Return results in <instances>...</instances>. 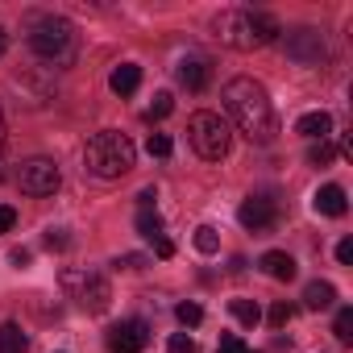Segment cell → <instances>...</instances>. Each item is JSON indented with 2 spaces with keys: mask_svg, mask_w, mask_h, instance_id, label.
<instances>
[{
  "mask_svg": "<svg viewBox=\"0 0 353 353\" xmlns=\"http://www.w3.org/2000/svg\"><path fill=\"white\" fill-rule=\"evenodd\" d=\"M225 108L237 125V133L254 145H270L279 137V112L266 96V88L250 75H237L225 83Z\"/></svg>",
  "mask_w": 353,
  "mask_h": 353,
  "instance_id": "cell-1",
  "label": "cell"
},
{
  "mask_svg": "<svg viewBox=\"0 0 353 353\" xmlns=\"http://www.w3.org/2000/svg\"><path fill=\"white\" fill-rule=\"evenodd\" d=\"M279 21L270 13H254V9H225L212 17V38L233 46V50H262L279 38Z\"/></svg>",
  "mask_w": 353,
  "mask_h": 353,
  "instance_id": "cell-2",
  "label": "cell"
},
{
  "mask_svg": "<svg viewBox=\"0 0 353 353\" xmlns=\"http://www.w3.org/2000/svg\"><path fill=\"white\" fill-rule=\"evenodd\" d=\"M133 162H137V150L117 129H104L83 145V166L96 174V179H121V174L133 170Z\"/></svg>",
  "mask_w": 353,
  "mask_h": 353,
  "instance_id": "cell-3",
  "label": "cell"
},
{
  "mask_svg": "<svg viewBox=\"0 0 353 353\" xmlns=\"http://www.w3.org/2000/svg\"><path fill=\"white\" fill-rule=\"evenodd\" d=\"M30 46L42 63L50 67H71L79 54V34L67 17H38L30 30Z\"/></svg>",
  "mask_w": 353,
  "mask_h": 353,
  "instance_id": "cell-4",
  "label": "cell"
},
{
  "mask_svg": "<svg viewBox=\"0 0 353 353\" xmlns=\"http://www.w3.org/2000/svg\"><path fill=\"white\" fill-rule=\"evenodd\" d=\"M188 137H192V150L208 162H221L233 145V133H229V121L221 112H196L188 121Z\"/></svg>",
  "mask_w": 353,
  "mask_h": 353,
  "instance_id": "cell-5",
  "label": "cell"
},
{
  "mask_svg": "<svg viewBox=\"0 0 353 353\" xmlns=\"http://www.w3.org/2000/svg\"><path fill=\"white\" fill-rule=\"evenodd\" d=\"M63 291H67L83 312H104L108 299H112L108 283H104L100 274H92V270H63Z\"/></svg>",
  "mask_w": 353,
  "mask_h": 353,
  "instance_id": "cell-6",
  "label": "cell"
},
{
  "mask_svg": "<svg viewBox=\"0 0 353 353\" xmlns=\"http://www.w3.org/2000/svg\"><path fill=\"white\" fill-rule=\"evenodd\" d=\"M283 50H287V59H291V63H299V67H320V63H324V54H328L324 34H320V30H312V26L291 30V34L283 38Z\"/></svg>",
  "mask_w": 353,
  "mask_h": 353,
  "instance_id": "cell-7",
  "label": "cell"
},
{
  "mask_svg": "<svg viewBox=\"0 0 353 353\" xmlns=\"http://www.w3.org/2000/svg\"><path fill=\"white\" fill-rule=\"evenodd\" d=\"M17 183H21L26 196H54L59 183H63V174H59V166L50 158H30L17 170Z\"/></svg>",
  "mask_w": 353,
  "mask_h": 353,
  "instance_id": "cell-8",
  "label": "cell"
},
{
  "mask_svg": "<svg viewBox=\"0 0 353 353\" xmlns=\"http://www.w3.org/2000/svg\"><path fill=\"white\" fill-rule=\"evenodd\" d=\"M237 221H241V229H250V233H270V229L279 225V208H274L270 196H250V200L237 208Z\"/></svg>",
  "mask_w": 353,
  "mask_h": 353,
  "instance_id": "cell-9",
  "label": "cell"
},
{
  "mask_svg": "<svg viewBox=\"0 0 353 353\" xmlns=\"http://www.w3.org/2000/svg\"><path fill=\"white\" fill-rule=\"evenodd\" d=\"M145 341H150L145 320H121L108 328V353H141Z\"/></svg>",
  "mask_w": 353,
  "mask_h": 353,
  "instance_id": "cell-10",
  "label": "cell"
},
{
  "mask_svg": "<svg viewBox=\"0 0 353 353\" xmlns=\"http://www.w3.org/2000/svg\"><path fill=\"white\" fill-rule=\"evenodd\" d=\"M179 83L188 88V92H204L208 88V79H212V67H208V59H200V54H188L183 63H179Z\"/></svg>",
  "mask_w": 353,
  "mask_h": 353,
  "instance_id": "cell-11",
  "label": "cell"
},
{
  "mask_svg": "<svg viewBox=\"0 0 353 353\" xmlns=\"http://www.w3.org/2000/svg\"><path fill=\"white\" fill-rule=\"evenodd\" d=\"M258 266H262L274 283H291V279H295V270H299V266H295V258H291V254H283V250H266V254L258 258Z\"/></svg>",
  "mask_w": 353,
  "mask_h": 353,
  "instance_id": "cell-12",
  "label": "cell"
},
{
  "mask_svg": "<svg viewBox=\"0 0 353 353\" xmlns=\"http://www.w3.org/2000/svg\"><path fill=\"white\" fill-rule=\"evenodd\" d=\"M312 208H316L320 216H345V208H349V200H345V188H336V183L320 188V192L312 196Z\"/></svg>",
  "mask_w": 353,
  "mask_h": 353,
  "instance_id": "cell-13",
  "label": "cell"
},
{
  "mask_svg": "<svg viewBox=\"0 0 353 353\" xmlns=\"http://www.w3.org/2000/svg\"><path fill=\"white\" fill-rule=\"evenodd\" d=\"M295 133H303V137H312V141H328L332 117H328V112H303V117L295 121Z\"/></svg>",
  "mask_w": 353,
  "mask_h": 353,
  "instance_id": "cell-14",
  "label": "cell"
},
{
  "mask_svg": "<svg viewBox=\"0 0 353 353\" xmlns=\"http://www.w3.org/2000/svg\"><path fill=\"white\" fill-rule=\"evenodd\" d=\"M332 303H336V287H332V283L316 279V283L303 287V307H307V312H324V307H332Z\"/></svg>",
  "mask_w": 353,
  "mask_h": 353,
  "instance_id": "cell-15",
  "label": "cell"
},
{
  "mask_svg": "<svg viewBox=\"0 0 353 353\" xmlns=\"http://www.w3.org/2000/svg\"><path fill=\"white\" fill-rule=\"evenodd\" d=\"M108 88H112L117 96H133V92L141 88V67H137V63H121V67L112 71Z\"/></svg>",
  "mask_w": 353,
  "mask_h": 353,
  "instance_id": "cell-16",
  "label": "cell"
},
{
  "mask_svg": "<svg viewBox=\"0 0 353 353\" xmlns=\"http://www.w3.org/2000/svg\"><path fill=\"white\" fill-rule=\"evenodd\" d=\"M0 353H26V332L21 324H0Z\"/></svg>",
  "mask_w": 353,
  "mask_h": 353,
  "instance_id": "cell-17",
  "label": "cell"
},
{
  "mask_svg": "<svg viewBox=\"0 0 353 353\" xmlns=\"http://www.w3.org/2000/svg\"><path fill=\"white\" fill-rule=\"evenodd\" d=\"M137 233H141L145 241H158V237H166V233H162V216H158L154 208H141V212H137Z\"/></svg>",
  "mask_w": 353,
  "mask_h": 353,
  "instance_id": "cell-18",
  "label": "cell"
},
{
  "mask_svg": "<svg viewBox=\"0 0 353 353\" xmlns=\"http://www.w3.org/2000/svg\"><path fill=\"white\" fill-rule=\"evenodd\" d=\"M229 312H233V316H237L245 328H254V324L262 320V307H258L254 299H233V303H229Z\"/></svg>",
  "mask_w": 353,
  "mask_h": 353,
  "instance_id": "cell-19",
  "label": "cell"
},
{
  "mask_svg": "<svg viewBox=\"0 0 353 353\" xmlns=\"http://www.w3.org/2000/svg\"><path fill=\"white\" fill-rule=\"evenodd\" d=\"M270 328H287L291 320H295V303H287V299H279V303H270Z\"/></svg>",
  "mask_w": 353,
  "mask_h": 353,
  "instance_id": "cell-20",
  "label": "cell"
},
{
  "mask_svg": "<svg viewBox=\"0 0 353 353\" xmlns=\"http://www.w3.org/2000/svg\"><path fill=\"white\" fill-rule=\"evenodd\" d=\"M332 332H336V341H341V345H353V307H341V312H336Z\"/></svg>",
  "mask_w": 353,
  "mask_h": 353,
  "instance_id": "cell-21",
  "label": "cell"
},
{
  "mask_svg": "<svg viewBox=\"0 0 353 353\" xmlns=\"http://www.w3.org/2000/svg\"><path fill=\"white\" fill-rule=\"evenodd\" d=\"M174 320H179V324H183V328H196V324H200V320H204V307H200V303H192V299H188V303H179V307H174Z\"/></svg>",
  "mask_w": 353,
  "mask_h": 353,
  "instance_id": "cell-22",
  "label": "cell"
},
{
  "mask_svg": "<svg viewBox=\"0 0 353 353\" xmlns=\"http://www.w3.org/2000/svg\"><path fill=\"white\" fill-rule=\"evenodd\" d=\"M196 250H200V254H216V250H221V237H216L212 225H200V229H196Z\"/></svg>",
  "mask_w": 353,
  "mask_h": 353,
  "instance_id": "cell-23",
  "label": "cell"
},
{
  "mask_svg": "<svg viewBox=\"0 0 353 353\" xmlns=\"http://www.w3.org/2000/svg\"><path fill=\"white\" fill-rule=\"evenodd\" d=\"M145 150H150L154 158H170V150H174V141H170L166 133H150V141H145Z\"/></svg>",
  "mask_w": 353,
  "mask_h": 353,
  "instance_id": "cell-24",
  "label": "cell"
},
{
  "mask_svg": "<svg viewBox=\"0 0 353 353\" xmlns=\"http://www.w3.org/2000/svg\"><path fill=\"white\" fill-rule=\"evenodd\" d=\"M332 154H336V150H332L328 141H312V150H307V162H312V166H328V162H332Z\"/></svg>",
  "mask_w": 353,
  "mask_h": 353,
  "instance_id": "cell-25",
  "label": "cell"
},
{
  "mask_svg": "<svg viewBox=\"0 0 353 353\" xmlns=\"http://www.w3.org/2000/svg\"><path fill=\"white\" fill-rule=\"evenodd\" d=\"M42 245H46L50 254H63V250L71 245V237H67V229H46V237H42Z\"/></svg>",
  "mask_w": 353,
  "mask_h": 353,
  "instance_id": "cell-26",
  "label": "cell"
},
{
  "mask_svg": "<svg viewBox=\"0 0 353 353\" xmlns=\"http://www.w3.org/2000/svg\"><path fill=\"white\" fill-rule=\"evenodd\" d=\"M170 108H174L170 92H158V96H154V104H150V121H162V117H170Z\"/></svg>",
  "mask_w": 353,
  "mask_h": 353,
  "instance_id": "cell-27",
  "label": "cell"
},
{
  "mask_svg": "<svg viewBox=\"0 0 353 353\" xmlns=\"http://www.w3.org/2000/svg\"><path fill=\"white\" fill-rule=\"evenodd\" d=\"M216 353H254V349H250L237 332H225V336H221V345H216Z\"/></svg>",
  "mask_w": 353,
  "mask_h": 353,
  "instance_id": "cell-28",
  "label": "cell"
},
{
  "mask_svg": "<svg viewBox=\"0 0 353 353\" xmlns=\"http://www.w3.org/2000/svg\"><path fill=\"white\" fill-rule=\"evenodd\" d=\"M166 349H170V353H200V345H196L188 332H174V336L166 341Z\"/></svg>",
  "mask_w": 353,
  "mask_h": 353,
  "instance_id": "cell-29",
  "label": "cell"
},
{
  "mask_svg": "<svg viewBox=\"0 0 353 353\" xmlns=\"http://www.w3.org/2000/svg\"><path fill=\"white\" fill-rule=\"evenodd\" d=\"M13 225H17V208L0 204V233H13Z\"/></svg>",
  "mask_w": 353,
  "mask_h": 353,
  "instance_id": "cell-30",
  "label": "cell"
},
{
  "mask_svg": "<svg viewBox=\"0 0 353 353\" xmlns=\"http://www.w3.org/2000/svg\"><path fill=\"white\" fill-rule=\"evenodd\" d=\"M30 258H34L30 250H9V266H17V270H26V266H30Z\"/></svg>",
  "mask_w": 353,
  "mask_h": 353,
  "instance_id": "cell-31",
  "label": "cell"
},
{
  "mask_svg": "<svg viewBox=\"0 0 353 353\" xmlns=\"http://www.w3.org/2000/svg\"><path fill=\"white\" fill-rule=\"evenodd\" d=\"M117 266H121V270H141L145 258H141V254H125V258H117Z\"/></svg>",
  "mask_w": 353,
  "mask_h": 353,
  "instance_id": "cell-32",
  "label": "cell"
},
{
  "mask_svg": "<svg viewBox=\"0 0 353 353\" xmlns=\"http://www.w3.org/2000/svg\"><path fill=\"white\" fill-rule=\"evenodd\" d=\"M336 262H341V266H349V262H353V241H349V237L336 245Z\"/></svg>",
  "mask_w": 353,
  "mask_h": 353,
  "instance_id": "cell-33",
  "label": "cell"
},
{
  "mask_svg": "<svg viewBox=\"0 0 353 353\" xmlns=\"http://www.w3.org/2000/svg\"><path fill=\"white\" fill-rule=\"evenodd\" d=\"M154 254H158V258H170V254H174V241H170V237H158V241H154Z\"/></svg>",
  "mask_w": 353,
  "mask_h": 353,
  "instance_id": "cell-34",
  "label": "cell"
},
{
  "mask_svg": "<svg viewBox=\"0 0 353 353\" xmlns=\"http://www.w3.org/2000/svg\"><path fill=\"white\" fill-rule=\"evenodd\" d=\"M154 200H158V196H154V188H145V192L137 196V204H141V208H154Z\"/></svg>",
  "mask_w": 353,
  "mask_h": 353,
  "instance_id": "cell-35",
  "label": "cell"
},
{
  "mask_svg": "<svg viewBox=\"0 0 353 353\" xmlns=\"http://www.w3.org/2000/svg\"><path fill=\"white\" fill-rule=\"evenodd\" d=\"M5 50H9V34H5V30H0V54H5Z\"/></svg>",
  "mask_w": 353,
  "mask_h": 353,
  "instance_id": "cell-36",
  "label": "cell"
},
{
  "mask_svg": "<svg viewBox=\"0 0 353 353\" xmlns=\"http://www.w3.org/2000/svg\"><path fill=\"white\" fill-rule=\"evenodd\" d=\"M0 145H5V117H0Z\"/></svg>",
  "mask_w": 353,
  "mask_h": 353,
  "instance_id": "cell-37",
  "label": "cell"
}]
</instances>
